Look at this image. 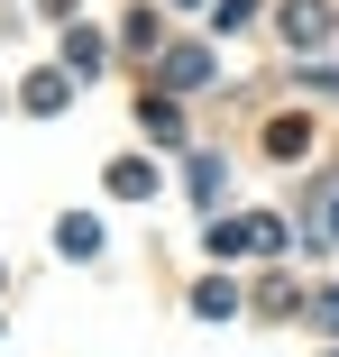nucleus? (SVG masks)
<instances>
[{"instance_id":"nucleus-2","label":"nucleus","mask_w":339,"mask_h":357,"mask_svg":"<svg viewBox=\"0 0 339 357\" xmlns=\"http://www.w3.org/2000/svg\"><path fill=\"white\" fill-rule=\"evenodd\" d=\"M101 55H110V46H101L92 28H74V37H64V74H83V83H92V74H101Z\"/></svg>"},{"instance_id":"nucleus-3","label":"nucleus","mask_w":339,"mask_h":357,"mask_svg":"<svg viewBox=\"0 0 339 357\" xmlns=\"http://www.w3.org/2000/svg\"><path fill=\"white\" fill-rule=\"evenodd\" d=\"M165 83H174V92L211 83V55H202V46H174V55H165Z\"/></svg>"},{"instance_id":"nucleus-5","label":"nucleus","mask_w":339,"mask_h":357,"mask_svg":"<svg viewBox=\"0 0 339 357\" xmlns=\"http://www.w3.org/2000/svg\"><path fill=\"white\" fill-rule=\"evenodd\" d=\"M138 119H147L156 147H183V110H174V101H156V92H147V110H138Z\"/></svg>"},{"instance_id":"nucleus-8","label":"nucleus","mask_w":339,"mask_h":357,"mask_svg":"<svg viewBox=\"0 0 339 357\" xmlns=\"http://www.w3.org/2000/svg\"><path fill=\"white\" fill-rule=\"evenodd\" d=\"M64 101H74V74H37L28 83V110H64Z\"/></svg>"},{"instance_id":"nucleus-6","label":"nucleus","mask_w":339,"mask_h":357,"mask_svg":"<svg viewBox=\"0 0 339 357\" xmlns=\"http://www.w3.org/2000/svg\"><path fill=\"white\" fill-rule=\"evenodd\" d=\"M193 312H202V321H229V312H239V294L211 275V284H193Z\"/></svg>"},{"instance_id":"nucleus-4","label":"nucleus","mask_w":339,"mask_h":357,"mask_svg":"<svg viewBox=\"0 0 339 357\" xmlns=\"http://www.w3.org/2000/svg\"><path fill=\"white\" fill-rule=\"evenodd\" d=\"M110 192L147 202V192H156V165H147V156H119V165H110Z\"/></svg>"},{"instance_id":"nucleus-9","label":"nucleus","mask_w":339,"mask_h":357,"mask_svg":"<svg viewBox=\"0 0 339 357\" xmlns=\"http://www.w3.org/2000/svg\"><path fill=\"white\" fill-rule=\"evenodd\" d=\"M312 238H339V192L321 202V220H312Z\"/></svg>"},{"instance_id":"nucleus-7","label":"nucleus","mask_w":339,"mask_h":357,"mask_svg":"<svg viewBox=\"0 0 339 357\" xmlns=\"http://www.w3.org/2000/svg\"><path fill=\"white\" fill-rule=\"evenodd\" d=\"M55 248H64V257H92V248H101V229L74 211V220H55Z\"/></svg>"},{"instance_id":"nucleus-1","label":"nucleus","mask_w":339,"mask_h":357,"mask_svg":"<svg viewBox=\"0 0 339 357\" xmlns=\"http://www.w3.org/2000/svg\"><path fill=\"white\" fill-rule=\"evenodd\" d=\"M285 37L294 46H321L330 37V0H285Z\"/></svg>"}]
</instances>
